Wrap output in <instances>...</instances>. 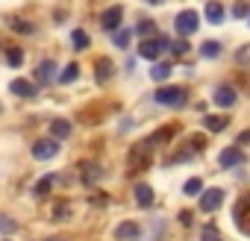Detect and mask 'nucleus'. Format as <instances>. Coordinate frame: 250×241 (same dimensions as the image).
Instances as JSON below:
<instances>
[{
    "label": "nucleus",
    "instance_id": "nucleus-24",
    "mask_svg": "<svg viewBox=\"0 0 250 241\" xmlns=\"http://www.w3.org/2000/svg\"><path fill=\"white\" fill-rule=\"evenodd\" d=\"M77 77H80V68L71 62V65H65V68H62V74H59V82H65V85H68V82H74Z\"/></svg>",
    "mask_w": 250,
    "mask_h": 241
},
{
    "label": "nucleus",
    "instance_id": "nucleus-1",
    "mask_svg": "<svg viewBox=\"0 0 250 241\" xmlns=\"http://www.w3.org/2000/svg\"><path fill=\"white\" fill-rule=\"evenodd\" d=\"M150 162H153L150 141H142V144H136V147L130 150V156H127V168H130L133 174H142V171H147V168H150Z\"/></svg>",
    "mask_w": 250,
    "mask_h": 241
},
{
    "label": "nucleus",
    "instance_id": "nucleus-33",
    "mask_svg": "<svg viewBox=\"0 0 250 241\" xmlns=\"http://www.w3.org/2000/svg\"><path fill=\"white\" fill-rule=\"evenodd\" d=\"M183 191H186V194H203V185H200V180H188V182L183 185Z\"/></svg>",
    "mask_w": 250,
    "mask_h": 241
},
{
    "label": "nucleus",
    "instance_id": "nucleus-39",
    "mask_svg": "<svg viewBox=\"0 0 250 241\" xmlns=\"http://www.w3.org/2000/svg\"><path fill=\"white\" fill-rule=\"evenodd\" d=\"M247 21H250V18H247Z\"/></svg>",
    "mask_w": 250,
    "mask_h": 241
},
{
    "label": "nucleus",
    "instance_id": "nucleus-34",
    "mask_svg": "<svg viewBox=\"0 0 250 241\" xmlns=\"http://www.w3.org/2000/svg\"><path fill=\"white\" fill-rule=\"evenodd\" d=\"M171 50H174V53H180V56H186L191 47H188V41H186V39H177V41L171 44Z\"/></svg>",
    "mask_w": 250,
    "mask_h": 241
},
{
    "label": "nucleus",
    "instance_id": "nucleus-26",
    "mask_svg": "<svg viewBox=\"0 0 250 241\" xmlns=\"http://www.w3.org/2000/svg\"><path fill=\"white\" fill-rule=\"evenodd\" d=\"M71 41H74V47H77V50H85V47L91 44V41H88V36H85V30H74V33H71Z\"/></svg>",
    "mask_w": 250,
    "mask_h": 241
},
{
    "label": "nucleus",
    "instance_id": "nucleus-32",
    "mask_svg": "<svg viewBox=\"0 0 250 241\" xmlns=\"http://www.w3.org/2000/svg\"><path fill=\"white\" fill-rule=\"evenodd\" d=\"M112 39H115V44H118V47H127V44H130V39H133V33H130V30H118Z\"/></svg>",
    "mask_w": 250,
    "mask_h": 241
},
{
    "label": "nucleus",
    "instance_id": "nucleus-22",
    "mask_svg": "<svg viewBox=\"0 0 250 241\" xmlns=\"http://www.w3.org/2000/svg\"><path fill=\"white\" fill-rule=\"evenodd\" d=\"M200 241H224V235H221V229L215 223H206L200 229Z\"/></svg>",
    "mask_w": 250,
    "mask_h": 241
},
{
    "label": "nucleus",
    "instance_id": "nucleus-17",
    "mask_svg": "<svg viewBox=\"0 0 250 241\" xmlns=\"http://www.w3.org/2000/svg\"><path fill=\"white\" fill-rule=\"evenodd\" d=\"M50 133H53V139H56V141L68 139V136H71V120H65V118H56L53 124H50Z\"/></svg>",
    "mask_w": 250,
    "mask_h": 241
},
{
    "label": "nucleus",
    "instance_id": "nucleus-38",
    "mask_svg": "<svg viewBox=\"0 0 250 241\" xmlns=\"http://www.w3.org/2000/svg\"><path fill=\"white\" fill-rule=\"evenodd\" d=\"M147 3H162V0H147Z\"/></svg>",
    "mask_w": 250,
    "mask_h": 241
},
{
    "label": "nucleus",
    "instance_id": "nucleus-27",
    "mask_svg": "<svg viewBox=\"0 0 250 241\" xmlns=\"http://www.w3.org/2000/svg\"><path fill=\"white\" fill-rule=\"evenodd\" d=\"M6 62H9L12 68H21V65H24V50H21V47L6 50Z\"/></svg>",
    "mask_w": 250,
    "mask_h": 241
},
{
    "label": "nucleus",
    "instance_id": "nucleus-29",
    "mask_svg": "<svg viewBox=\"0 0 250 241\" xmlns=\"http://www.w3.org/2000/svg\"><path fill=\"white\" fill-rule=\"evenodd\" d=\"M136 33L145 36V39H153V36H156V24H153V21H142V24L136 27Z\"/></svg>",
    "mask_w": 250,
    "mask_h": 241
},
{
    "label": "nucleus",
    "instance_id": "nucleus-5",
    "mask_svg": "<svg viewBox=\"0 0 250 241\" xmlns=\"http://www.w3.org/2000/svg\"><path fill=\"white\" fill-rule=\"evenodd\" d=\"M232 218H235V226H238L244 235H250V194H244V197L235 203Z\"/></svg>",
    "mask_w": 250,
    "mask_h": 241
},
{
    "label": "nucleus",
    "instance_id": "nucleus-19",
    "mask_svg": "<svg viewBox=\"0 0 250 241\" xmlns=\"http://www.w3.org/2000/svg\"><path fill=\"white\" fill-rule=\"evenodd\" d=\"M206 21L209 24H224V6L218 3V0H209L206 3Z\"/></svg>",
    "mask_w": 250,
    "mask_h": 241
},
{
    "label": "nucleus",
    "instance_id": "nucleus-9",
    "mask_svg": "<svg viewBox=\"0 0 250 241\" xmlns=\"http://www.w3.org/2000/svg\"><path fill=\"white\" fill-rule=\"evenodd\" d=\"M121 18H124V6H109V9L103 12L100 24H103L106 33H118V30H121Z\"/></svg>",
    "mask_w": 250,
    "mask_h": 241
},
{
    "label": "nucleus",
    "instance_id": "nucleus-21",
    "mask_svg": "<svg viewBox=\"0 0 250 241\" xmlns=\"http://www.w3.org/2000/svg\"><path fill=\"white\" fill-rule=\"evenodd\" d=\"M203 124H206L209 133H221V130L227 127V120H224L221 115H206V118H203Z\"/></svg>",
    "mask_w": 250,
    "mask_h": 241
},
{
    "label": "nucleus",
    "instance_id": "nucleus-23",
    "mask_svg": "<svg viewBox=\"0 0 250 241\" xmlns=\"http://www.w3.org/2000/svg\"><path fill=\"white\" fill-rule=\"evenodd\" d=\"M221 50H224V47H221L218 41H203V44H200V56H206V59L221 56Z\"/></svg>",
    "mask_w": 250,
    "mask_h": 241
},
{
    "label": "nucleus",
    "instance_id": "nucleus-4",
    "mask_svg": "<svg viewBox=\"0 0 250 241\" xmlns=\"http://www.w3.org/2000/svg\"><path fill=\"white\" fill-rule=\"evenodd\" d=\"M186 88H177V85H162L159 91H156V103H162V106H186Z\"/></svg>",
    "mask_w": 250,
    "mask_h": 241
},
{
    "label": "nucleus",
    "instance_id": "nucleus-12",
    "mask_svg": "<svg viewBox=\"0 0 250 241\" xmlns=\"http://www.w3.org/2000/svg\"><path fill=\"white\" fill-rule=\"evenodd\" d=\"M218 162H221V168H238V165L244 162V150H238V147H227V150L218 156Z\"/></svg>",
    "mask_w": 250,
    "mask_h": 241
},
{
    "label": "nucleus",
    "instance_id": "nucleus-37",
    "mask_svg": "<svg viewBox=\"0 0 250 241\" xmlns=\"http://www.w3.org/2000/svg\"><path fill=\"white\" fill-rule=\"evenodd\" d=\"M44 241H62V238H44Z\"/></svg>",
    "mask_w": 250,
    "mask_h": 241
},
{
    "label": "nucleus",
    "instance_id": "nucleus-18",
    "mask_svg": "<svg viewBox=\"0 0 250 241\" xmlns=\"http://www.w3.org/2000/svg\"><path fill=\"white\" fill-rule=\"evenodd\" d=\"M112 74H115V65H112L109 59H97V65H94V77H97V82L112 80Z\"/></svg>",
    "mask_w": 250,
    "mask_h": 241
},
{
    "label": "nucleus",
    "instance_id": "nucleus-35",
    "mask_svg": "<svg viewBox=\"0 0 250 241\" xmlns=\"http://www.w3.org/2000/svg\"><path fill=\"white\" fill-rule=\"evenodd\" d=\"M232 15H235V18H250V9H247L244 3H235V6H232Z\"/></svg>",
    "mask_w": 250,
    "mask_h": 241
},
{
    "label": "nucleus",
    "instance_id": "nucleus-13",
    "mask_svg": "<svg viewBox=\"0 0 250 241\" xmlns=\"http://www.w3.org/2000/svg\"><path fill=\"white\" fill-rule=\"evenodd\" d=\"M215 103H218L221 109L235 106V88H232V85H218V88H215Z\"/></svg>",
    "mask_w": 250,
    "mask_h": 241
},
{
    "label": "nucleus",
    "instance_id": "nucleus-11",
    "mask_svg": "<svg viewBox=\"0 0 250 241\" xmlns=\"http://www.w3.org/2000/svg\"><path fill=\"white\" fill-rule=\"evenodd\" d=\"M36 80H39V85H50L53 80H59V77H56V62H53V59H44V62L36 68Z\"/></svg>",
    "mask_w": 250,
    "mask_h": 241
},
{
    "label": "nucleus",
    "instance_id": "nucleus-8",
    "mask_svg": "<svg viewBox=\"0 0 250 241\" xmlns=\"http://www.w3.org/2000/svg\"><path fill=\"white\" fill-rule=\"evenodd\" d=\"M224 206V191L221 188H206L200 194V212H215Z\"/></svg>",
    "mask_w": 250,
    "mask_h": 241
},
{
    "label": "nucleus",
    "instance_id": "nucleus-20",
    "mask_svg": "<svg viewBox=\"0 0 250 241\" xmlns=\"http://www.w3.org/2000/svg\"><path fill=\"white\" fill-rule=\"evenodd\" d=\"M53 182H56V174H44V177L36 182L33 194H36V197H47V194H50V188H53Z\"/></svg>",
    "mask_w": 250,
    "mask_h": 241
},
{
    "label": "nucleus",
    "instance_id": "nucleus-2",
    "mask_svg": "<svg viewBox=\"0 0 250 241\" xmlns=\"http://www.w3.org/2000/svg\"><path fill=\"white\" fill-rule=\"evenodd\" d=\"M197 24H200V15L194 9H183L177 18H174V30L180 33V39H188L191 33H197Z\"/></svg>",
    "mask_w": 250,
    "mask_h": 241
},
{
    "label": "nucleus",
    "instance_id": "nucleus-6",
    "mask_svg": "<svg viewBox=\"0 0 250 241\" xmlns=\"http://www.w3.org/2000/svg\"><path fill=\"white\" fill-rule=\"evenodd\" d=\"M59 153V141L56 139H39L36 144H33V156L39 159V162H47V159H53Z\"/></svg>",
    "mask_w": 250,
    "mask_h": 241
},
{
    "label": "nucleus",
    "instance_id": "nucleus-3",
    "mask_svg": "<svg viewBox=\"0 0 250 241\" xmlns=\"http://www.w3.org/2000/svg\"><path fill=\"white\" fill-rule=\"evenodd\" d=\"M168 47V39L165 36H153V39H145L142 44H139V56L142 59H150V62H156L159 56H162V50Z\"/></svg>",
    "mask_w": 250,
    "mask_h": 241
},
{
    "label": "nucleus",
    "instance_id": "nucleus-30",
    "mask_svg": "<svg viewBox=\"0 0 250 241\" xmlns=\"http://www.w3.org/2000/svg\"><path fill=\"white\" fill-rule=\"evenodd\" d=\"M168 74H171V65H165V62H156L153 71H150L153 80H168Z\"/></svg>",
    "mask_w": 250,
    "mask_h": 241
},
{
    "label": "nucleus",
    "instance_id": "nucleus-14",
    "mask_svg": "<svg viewBox=\"0 0 250 241\" xmlns=\"http://www.w3.org/2000/svg\"><path fill=\"white\" fill-rule=\"evenodd\" d=\"M9 91L18 94V97H33L36 94V82H30V80H12L9 82Z\"/></svg>",
    "mask_w": 250,
    "mask_h": 241
},
{
    "label": "nucleus",
    "instance_id": "nucleus-31",
    "mask_svg": "<svg viewBox=\"0 0 250 241\" xmlns=\"http://www.w3.org/2000/svg\"><path fill=\"white\" fill-rule=\"evenodd\" d=\"M235 62H238L241 68H250V44H244V47L235 50Z\"/></svg>",
    "mask_w": 250,
    "mask_h": 241
},
{
    "label": "nucleus",
    "instance_id": "nucleus-7",
    "mask_svg": "<svg viewBox=\"0 0 250 241\" xmlns=\"http://www.w3.org/2000/svg\"><path fill=\"white\" fill-rule=\"evenodd\" d=\"M80 180L83 185H94L103 180V165L100 162H80Z\"/></svg>",
    "mask_w": 250,
    "mask_h": 241
},
{
    "label": "nucleus",
    "instance_id": "nucleus-28",
    "mask_svg": "<svg viewBox=\"0 0 250 241\" xmlns=\"http://www.w3.org/2000/svg\"><path fill=\"white\" fill-rule=\"evenodd\" d=\"M18 229V221H12L9 215H3V212H0V232H3V235H9V232H15Z\"/></svg>",
    "mask_w": 250,
    "mask_h": 241
},
{
    "label": "nucleus",
    "instance_id": "nucleus-36",
    "mask_svg": "<svg viewBox=\"0 0 250 241\" xmlns=\"http://www.w3.org/2000/svg\"><path fill=\"white\" fill-rule=\"evenodd\" d=\"M180 223L188 226V223H191V212H180Z\"/></svg>",
    "mask_w": 250,
    "mask_h": 241
},
{
    "label": "nucleus",
    "instance_id": "nucleus-16",
    "mask_svg": "<svg viewBox=\"0 0 250 241\" xmlns=\"http://www.w3.org/2000/svg\"><path fill=\"white\" fill-rule=\"evenodd\" d=\"M136 200H139L142 209H147V206H153L156 194H153V188H150L147 182H139V185H136Z\"/></svg>",
    "mask_w": 250,
    "mask_h": 241
},
{
    "label": "nucleus",
    "instance_id": "nucleus-10",
    "mask_svg": "<svg viewBox=\"0 0 250 241\" xmlns=\"http://www.w3.org/2000/svg\"><path fill=\"white\" fill-rule=\"evenodd\" d=\"M115 238L118 241H139L142 238V226L136 221H124L118 229H115Z\"/></svg>",
    "mask_w": 250,
    "mask_h": 241
},
{
    "label": "nucleus",
    "instance_id": "nucleus-15",
    "mask_svg": "<svg viewBox=\"0 0 250 241\" xmlns=\"http://www.w3.org/2000/svg\"><path fill=\"white\" fill-rule=\"evenodd\" d=\"M174 136H177V127H174V124H168V127H162L159 133H153L147 141H150V147H159V144H168Z\"/></svg>",
    "mask_w": 250,
    "mask_h": 241
},
{
    "label": "nucleus",
    "instance_id": "nucleus-25",
    "mask_svg": "<svg viewBox=\"0 0 250 241\" xmlns=\"http://www.w3.org/2000/svg\"><path fill=\"white\" fill-rule=\"evenodd\" d=\"M12 30H18L21 36H33L36 33V27L30 21H24V18H12Z\"/></svg>",
    "mask_w": 250,
    "mask_h": 241
}]
</instances>
